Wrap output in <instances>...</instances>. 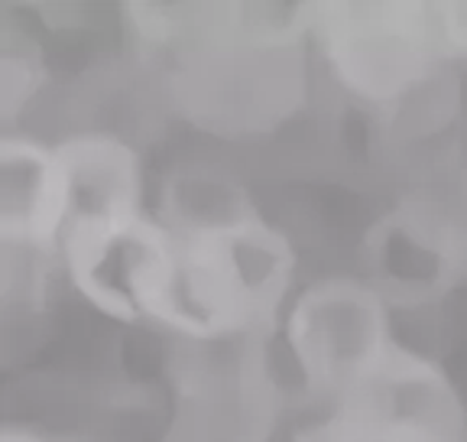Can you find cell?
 <instances>
[{"instance_id": "obj_1", "label": "cell", "mask_w": 467, "mask_h": 442, "mask_svg": "<svg viewBox=\"0 0 467 442\" xmlns=\"http://www.w3.org/2000/svg\"><path fill=\"white\" fill-rule=\"evenodd\" d=\"M127 16L169 52V98L202 133L260 137L306 101L312 4H133Z\"/></svg>"}, {"instance_id": "obj_2", "label": "cell", "mask_w": 467, "mask_h": 442, "mask_svg": "<svg viewBox=\"0 0 467 442\" xmlns=\"http://www.w3.org/2000/svg\"><path fill=\"white\" fill-rule=\"evenodd\" d=\"M175 235L172 300L162 332L182 345L273 335L296 293V247L260 212Z\"/></svg>"}, {"instance_id": "obj_3", "label": "cell", "mask_w": 467, "mask_h": 442, "mask_svg": "<svg viewBox=\"0 0 467 442\" xmlns=\"http://www.w3.org/2000/svg\"><path fill=\"white\" fill-rule=\"evenodd\" d=\"M312 49L344 95L389 118L435 108L451 68L435 4H312Z\"/></svg>"}, {"instance_id": "obj_4", "label": "cell", "mask_w": 467, "mask_h": 442, "mask_svg": "<svg viewBox=\"0 0 467 442\" xmlns=\"http://www.w3.org/2000/svg\"><path fill=\"white\" fill-rule=\"evenodd\" d=\"M276 345L296 387L315 404H337L400 345L393 306L364 273H328L292 293Z\"/></svg>"}, {"instance_id": "obj_5", "label": "cell", "mask_w": 467, "mask_h": 442, "mask_svg": "<svg viewBox=\"0 0 467 442\" xmlns=\"http://www.w3.org/2000/svg\"><path fill=\"white\" fill-rule=\"evenodd\" d=\"M66 280L101 316L162 329L172 300L175 235L160 215L72 221L58 244Z\"/></svg>"}, {"instance_id": "obj_6", "label": "cell", "mask_w": 467, "mask_h": 442, "mask_svg": "<svg viewBox=\"0 0 467 442\" xmlns=\"http://www.w3.org/2000/svg\"><path fill=\"white\" fill-rule=\"evenodd\" d=\"M364 277L393 310L445 300L467 270V225L431 199H402L364 235Z\"/></svg>"}, {"instance_id": "obj_7", "label": "cell", "mask_w": 467, "mask_h": 442, "mask_svg": "<svg viewBox=\"0 0 467 442\" xmlns=\"http://www.w3.org/2000/svg\"><path fill=\"white\" fill-rule=\"evenodd\" d=\"M337 404L360 413L387 442H467V406L451 374L402 342Z\"/></svg>"}, {"instance_id": "obj_8", "label": "cell", "mask_w": 467, "mask_h": 442, "mask_svg": "<svg viewBox=\"0 0 467 442\" xmlns=\"http://www.w3.org/2000/svg\"><path fill=\"white\" fill-rule=\"evenodd\" d=\"M68 225V183L56 141L29 131L0 137V251L58 264Z\"/></svg>"}, {"instance_id": "obj_9", "label": "cell", "mask_w": 467, "mask_h": 442, "mask_svg": "<svg viewBox=\"0 0 467 442\" xmlns=\"http://www.w3.org/2000/svg\"><path fill=\"white\" fill-rule=\"evenodd\" d=\"M56 147L68 183V225L150 212L143 160L120 133L81 131L56 141Z\"/></svg>"}, {"instance_id": "obj_10", "label": "cell", "mask_w": 467, "mask_h": 442, "mask_svg": "<svg viewBox=\"0 0 467 442\" xmlns=\"http://www.w3.org/2000/svg\"><path fill=\"white\" fill-rule=\"evenodd\" d=\"M172 231H198L260 212L237 179L214 170H179L162 183L153 208Z\"/></svg>"}, {"instance_id": "obj_11", "label": "cell", "mask_w": 467, "mask_h": 442, "mask_svg": "<svg viewBox=\"0 0 467 442\" xmlns=\"http://www.w3.org/2000/svg\"><path fill=\"white\" fill-rule=\"evenodd\" d=\"M43 85V56L36 52L33 43L14 46V39H4V52H0V110H4V124L16 121L29 98L36 95Z\"/></svg>"}, {"instance_id": "obj_12", "label": "cell", "mask_w": 467, "mask_h": 442, "mask_svg": "<svg viewBox=\"0 0 467 442\" xmlns=\"http://www.w3.org/2000/svg\"><path fill=\"white\" fill-rule=\"evenodd\" d=\"M285 442H387L370 423L344 404H331L306 426L292 429Z\"/></svg>"}, {"instance_id": "obj_13", "label": "cell", "mask_w": 467, "mask_h": 442, "mask_svg": "<svg viewBox=\"0 0 467 442\" xmlns=\"http://www.w3.org/2000/svg\"><path fill=\"white\" fill-rule=\"evenodd\" d=\"M435 23L438 37H441V49H445L451 66H467V4H435Z\"/></svg>"}, {"instance_id": "obj_14", "label": "cell", "mask_w": 467, "mask_h": 442, "mask_svg": "<svg viewBox=\"0 0 467 442\" xmlns=\"http://www.w3.org/2000/svg\"><path fill=\"white\" fill-rule=\"evenodd\" d=\"M0 442H49L46 436L33 433V429H16V426H7L0 433Z\"/></svg>"}, {"instance_id": "obj_15", "label": "cell", "mask_w": 467, "mask_h": 442, "mask_svg": "<svg viewBox=\"0 0 467 442\" xmlns=\"http://www.w3.org/2000/svg\"><path fill=\"white\" fill-rule=\"evenodd\" d=\"M464 225H467V212H464Z\"/></svg>"}]
</instances>
